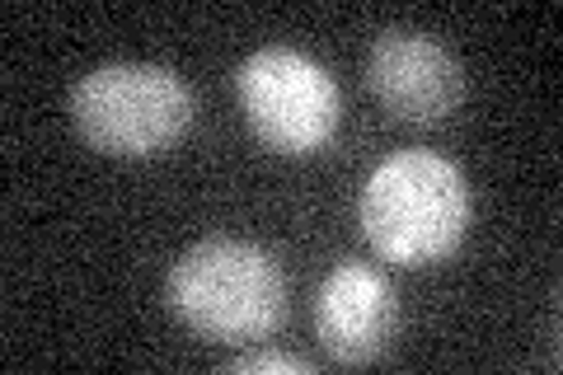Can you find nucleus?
Here are the masks:
<instances>
[{"label":"nucleus","mask_w":563,"mask_h":375,"mask_svg":"<svg viewBox=\"0 0 563 375\" xmlns=\"http://www.w3.org/2000/svg\"><path fill=\"white\" fill-rule=\"evenodd\" d=\"M474 198L465 174L437 151H395L362 188V235L385 263L432 267L470 235Z\"/></svg>","instance_id":"obj_1"},{"label":"nucleus","mask_w":563,"mask_h":375,"mask_svg":"<svg viewBox=\"0 0 563 375\" xmlns=\"http://www.w3.org/2000/svg\"><path fill=\"white\" fill-rule=\"evenodd\" d=\"M399 329V296L372 263H339L314 296L320 348L343 366H366L385 356Z\"/></svg>","instance_id":"obj_5"},{"label":"nucleus","mask_w":563,"mask_h":375,"mask_svg":"<svg viewBox=\"0 0 563 375\" xmlns=\"http://www.w3.org/2000/svg\"><path fill=\"white\" fill-rule=\"evenodd\" d=\"M169 310L207 343H258L287 319L282 263L254 240L207 235L184 249L165 277Z\"/></svg>","instance_id":"obj_2"},{"label":"nucleus","mask_w":563,"mask_h":375,"mask_svg":"<svg viewBox=\"0 0 563 375\" xmlns=\"http://www.w3.org/2000/svg\"><path fill=\"white\" fill-rule=\"evenodd\" d=\"M235 95L254 136L277 155L324 151L343 118L329 70L296 47H258L235 70Z\"/></svg>","instance_id":"obj_4"},{"label":"nucleus","mask_w":563,"mask_h":375,"mask_svg":"<svg viewBox=\"0 0 563 375\" xmlns=\"http://www.w3.org/2000/svg\"><path fill=\"white\" fill-rule=\"evenodd\" d=\"M225 371H235V375H263V371H273V375H310L314 366L306 362V356H291V352H240L235 362H225Z\"/></svg>","instance_id":"obj_7"},{"label":"nucleus","mask_w":563,"mask_h":375,"mask_svg":"<svg viewBox=\"0 0 563 375\" xmlns=\"http://www.w3.org/2000/svg\"><path fill=\"white\" fill-rule=\"evenodd\" d=\"M366 80L385 109L409 122H442L465 99L461 62L418 29H385L366 62Z\"/></svg>","instance_id":"obj_6"},{"label":"nucleus","mask_w":563,"mask_h":375,"mask_svg":"<svg viewBox=\"0 0 563 375\" xmlns=\"http://www.w3.org/2000/svg\"><path fill=\"white\" fill-rule=\"evenodd\" d=\"M192 113L198 103L179 70L151 62L95 66L70 89V122L80 141L113 159H151L179 146Z\"/></svg>","instance_id":"obj_3"}]
</instances>
